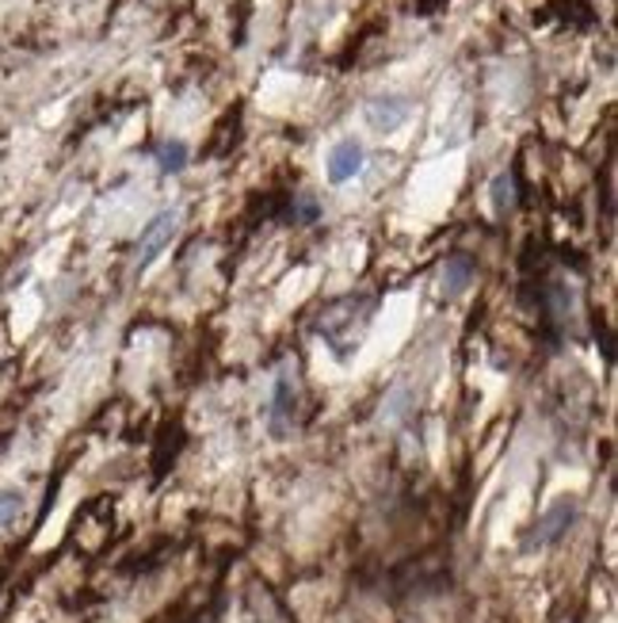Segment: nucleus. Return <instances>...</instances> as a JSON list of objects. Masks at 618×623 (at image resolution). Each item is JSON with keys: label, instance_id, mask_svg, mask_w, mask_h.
Here are the masks:
<instances>
[{"label": "nucleus", "instance_id": "obj_5", "mask_svg": "<svg viewBox=\"0 0 618 623\" xmlns=\"http://www.w3.org/2000/svg\"><path fill=\"white\" fill-rule=\"evenodd\" d=\"M267 421H271V432H275V436H287L290 425H295V383H290V376H279V379H275L271 410H267Z\"/></svg>", "mask_w": 618, "mask_h": 623}, {"label": "nucleus", "instance_id": "obj_4", "mask_svg": "<svg viewBox=\"0 0 618 623\" xmlns=\"http://www.w3.org/2000/svg\"><path fill=\"white\" fill-rule=\"evenodd\" d=\"M408 112H413V104H408L405 96H374L371 104H366V123H371L379 135H390V130H397L401 123L408 119Z\"/></svg>", "mask_w": 618, "mask_h": 623}, {"label": "nucleus", "instance_id": "obj_1", "mask_svg": "<svg viewBox=\"0 0 618 623\" xmlns=\"http://www.w3.org/2000/svg\"><path fill=\"white\" fill-rule=\"evenodd\" d=\"M177 226H180V211L172 207V211H161L146 230H141L138 245H134V272H138V276L157 261V253L169 245L172 234H177Z\"/></svg>", "mask_w": 618, "mask_h": 623}, {"label": "nucleus", "instance_id": "obj_3", "mask_svg": "<svg viewBox=\"0 0 618 623\" xmlns=\"http://www.w3.org/2000/svg\"><path fill=\"white\" fill-rule=\"evenodd\" d=\"M363 161H366L363 142L344 138V142H337V146H332V154H329V180H332V184H348V180H355L359 172H363Z\"/></svg>", "mask_w": 618, "mask_h": 623}, {"label": "nucleus", "instance_id": "obj_2", "mask_svg": "<svg viewBox=\"0 0 618 623\" xmlns=\"http://www.w3.org/2000/svg\"><path fill=\"white\" fill-rule=\"evenodd\" d=\"M573 520H576V501H569V497L554 501V505H550V509L539 517V525L531 528V536H528V551H534V547H550V543H557V539H562L565 531L573 528Z\"/></svg>", "mask_w": 618, "mask_h": 623}, {"label": "nucleus", "instance_id": "obj_8", "mask_svg": "<svg viewBox=\"0 0 618 623\" xmlns=\"http://www.w3.org/2000/svg\"><path fill=\"white\" fill-rule=\"evenodd\" d=\"M153 157H157V169L164 172V177H177V172L188 169V146L183 142H161L153 149Z\"/></svg>", "mask_w": 618, "mask_h": 623}, {"label": "nucleus", "instance_id": "obj_7", "mask_svg": "<svg viewBox=\"0 0 618 623\" xmlns=\"http://www.w3.org/2000/svg\"><path fill=\"white\" fill-rule=\"evenodd\" d=\"M489 196H492V211H497V214L515 211V203H520V188H515V172H500V177L492 180Z\"/></svg>", "mask_w": 618, "mask_h": 623}, {"label": "nucleus", "instance_id": "obj_9", "mask_svg": "<svg viewBox=\"0 0 618 623\" xmlns=\"http://www.w3.org/2000/svg\"><path fill=\"white\" fill-rule=\"evenodd\" d=\"M20 517H23V494L20 489H0V536L12 531Z\"/></svg>", "mask_w": 618, "mask_h": 623}, {"label": "nucleus", "instance_id": "obj_6", "mask_svg": "<svg viewBox=\"0 0 618 623\" xmlns=\"http://www.w3.org/2000/svg\"><path fill=\"white\" fill-rule=\"evenodd\" d=\"M473 276H478V264H473V256L455 253L447 264H443V291H447V295H462V291L470 287Z\"/></svg>", "mask_w": 618, "mask_h": 623}, {"label": "nucleus", "instance_id": "obj_10", "mask_svg": "<svg viewBox=\"0 0 618 623\" xmlns=\"http://www.w3.org/2000/svg\"><path fill=\"white\" fill-rule=\"evenodd\" d=\"M317 219H321V203H317L313 196H298L295 207H290V222H295V226H309V222H317Z\"/></svg>", "mask_w": 618, "mask_h": 623}]
</instances>
